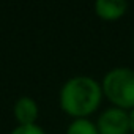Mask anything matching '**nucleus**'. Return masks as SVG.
I'll return each instance as SVG.
<instances>
[{
    "instance_id": "nucleus-1",
    "label": "nucleus",
    "mask_w": 134,
    "mask_h": 134,
    "mask_svg": "<svg viewBox=\"0 0 134 134\" xmlns=\"http://www.w3.org/2000/svg\"><path fill=\"white\" fill-rule=\"evenodd\" d=\"M101 101V87L88 76H76L66 82L60 92L62 109L77 118L90 115Z\"/></svg>"
},
{
    "instance_id": "nucleus-2",
    "label": "nucleus",
    "mask_w": 134,
    "mask_h": 134,
    "mask_svg": "<svg viewBox=\"0 0 134 134\" xmlns=\"http://www.w3.org/2000/svg\"><path fill=\"white\" fill-rule=\"evenodd\" d=\"M104 95L118 109L134 107V71L129 68H115L103 81Z\"/></svg>"
},
{
    "instance_id": "nucleus-3",
    "label": "nucleus",
    "mask_w": 134,
    "mask_h": 134,
    "mask_svg": "<svg viewBox=\"0 0 134 134\" xmlns=\"http://www.w3.org/2000/svg\"><path fill=\"white\" fill-rule=\"evenodd\" d=\"M96 128L99 134H126L129 131V114L118 107L107 109L99 115Z\"/></svg>"
},
{
    "instance_id": "nucleus-4",
    "label": "nucleus",
    "mask_w": 134,
    "mask_h": 134,
    "mask_svg": "<svg viewBox=\"0 0 134 134\" xmlns=\"http://www.w3.org/2000/svg\"><path fill=\"white\" fill-rule=\"evenodd\" d=\"M126 7L128 5L125 0H98L95 3V11L99 18L114 21L125 14Z\"/></svg>"
},
{
    "instance_id": "nucleus-5",
    "label": "nucleus",
    "mask_w": 134,
    "mask_h": 134,
    "mask_svg": "<svg viewBox=\"0 0 134 134\" xmlns=\"http://www.w3.org/2000/svg\"><path fill=\"white\" fill-rule=\"evenodd\" d=\"M14 115L21 125H35V120L38 117V107L32 98L24 96L18 99L14 106Z\"/></svg>"
},
{
    "instance_id": "nucleus-6",
    "label": "nucleus",
    "mask_w": 134,
    "mask_h": 134,
    "mask_svg": "<svg viewBox=\"0 0 134 134\" xmlns=\"http://www.w3.org/2000/svg\"><path fill=\"white\" fill-rule=\"evenodd\" d=\"M66 134H99V132H98V128L92 121L85 118H77L70 125Z\"/></svg>"
},
{
    "instance_id": "nucleus-7",
    "label": "nucleus",
    "mask_w": 134,
    "mask_h": 134,
    "mask_svg": "<svg viewBox=\"0 0 134 134\" xmlns=\"http://www.w3.org/2000/svg\"><path fill=\"white\" fill-rule=\"evenodd\" d=\"M11 134H44V131L36 125H21Z\"/></svg>"
},
{
    "instance_id": "nucleus-8",
    "label": "nucleus",
    "mask_w": 134,
    "mask_h": 134,
    "mask_svg": "<svg viewBox=\"0 0 134 134\" xmlns=\"http://www.w3.org/2000/svg\"><path fill=\"white\" fill-rule=\"evenodd\" d=\"M129 129L134 132V109L132 112H129Z\"/></svg>"
}]
</instances>
